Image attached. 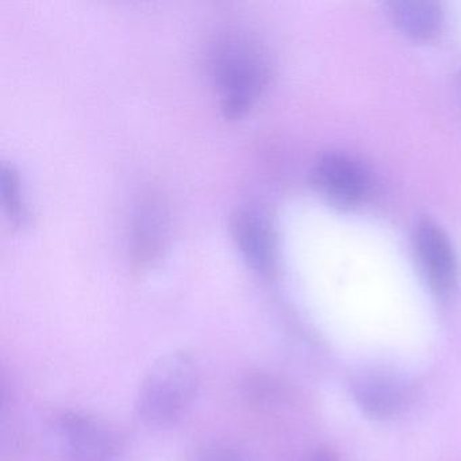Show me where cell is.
Listing matches in <instances>:
<instances>
[{"label": "cell", "instance_id": "9", "mask_svg": "<svg viewBox=\"0 0 461 461\" xmlns=\"http://www.w3.org/2000/svg\"><path fill=\"white\" fill-rule=\"evenodd\" d=\"M390 13L399 31L415 41H429L441 28V6L431 0L393 2Z\"/></svg>", "mask_w": 461, "mask_h": 461}, {"label": "cell", "instance_id": "7", "mask_svg": "<svg viewBox=\"0 0 461 461\" xmlns=\"http://www.w3.org/2000/svg\"><path fill=\"white\" fill-rule=\"evenodd\" d=\"M231 233L245 261L258 274H271L275 239L267 218L258 210L240 209L231 220Z\"/></svg>", "mask_w": 461, "mask_h": 461}, {"label": "cell", "instance_id": "10", "mask_svg": "<svg viewBox=\"0 0 461 461\" xmlns=\"http://www.w3.org/2000/svg\"><path fill=\"white\" fill-rule=\"evenodd\" d=\"M2 194L5 210L10 220L14 223L25 222L26 206L23 203L20 175L13 166H4L2 168Z\"/></svg>", "mask_w": 461, "mask_h": 461}, {"label": "cell", "instance_id": "2", "mask_svg": "<svg viewBox=\"0 0 461 461\" xmlns=\"http://www.w3.org/2000/svg\"><path fill=\"white\" fill-rule=\"evenodd\" d=\"M199 387V369L193 356L171 352L148 372L137 396V411L148 425L169 426L187 412Z\"/></svg>", "mask_w": 461, "mask_h": 461}, {"label": "cell", "instance_id": "12", "mask_svg": "<svg viewBox=\"0 0 461 461\" xmlns=\"http://www.w3.org/2000/svg\"><path fill=\"white\" fill-rule=\"evenodd\" d=\"M312 461H339L336 455L329 449H318L315 455L312 456Z\"/></svg>", "mask_w": 461, "mask_h": 461}, {"label": "cell", "instance_id": "8", "mask_svg": "<svg viewBox=\"0 0 461 461\" xmlns=\"http://www.w3.org/2000/svg\"><path fill=\"white\" fill-rule=\"evenodd\" d=\"M353 393L361 409L374 418L395 417L406 404V390L399 380L383 374H368L353 383Z\"/></svg>", "mask_w": 461, "mask_h": 461}, {"label": "cell", "instance_id": "1", "mask_svg": "<svg viewBox=\"0 0 461 461\" xmlns=\"http://www.w3.org/2000/svg\"><path fill=\"white\" fill-rule=\"evenodd\" d=\"M210 74L223 115L236 120L252 109L267 87L268 61L252 34L231 29L212 42Z\"/></svg>", "mask_w": 461, "mask_h": 461}, {"label": "cell", "instance_id": "5", "mask_svg": "<svg viewBox=\"0 0 461 461\" xmlns=\"http://www.w3.org/2000/svg\"><path fill=\"white\" fill-rule=\"evenodd\" d=\"M60 438L67 461H113L117 450L112 429L102 420L79 412L63 415Z\"/></svg>", "mask_w": 461, "mask_h": 461}, {"label": "cell", "instance_id": "6", "mask_svg": "<svg viewBox=\"0 0 461 461\" xmlns=\"http://www.w3.org/2000/svg\"><path fill=\"white\" fill-rule=\"evenodd\" d=\"M168 231L166 204L155 194L144 196L134 210L131 220V258L140 266H147L158 258Z\"/></svg>", "mask_w": 461, "mask_h": 461}, {"label": "cell", "instance_id": "4", "mask_svg": "<svg viewBox=\"0 0 461 461\" xmlns=\"http://www.w3.org/2000/svg\"><path fill=\"white\" fill-rule=\"evenodd\" d=\"M414 248L431 290L438 295L452 293L457 283V258L441 226L431 220L420 221Z\"/></svg>", "mask_w": 461, "mask_h": 461}, {"label": "cell", "instance_id": "11", "mask_svg": "<svg viewBox=\"0 0 461 461\" xmlns=\"http://www.w3.org/2000/svg\"><path fill=\"white\" fill-rule=\"evenodd\" d=\"M201 461H244L239 455L228 449L209 450Z\"/></svg>", "mask_w": 461, "mask_h": 461}, {"label": "cell", "instance_id": "3", "mask_svg": "<svg viewBox=\"0 0 461 461\" xmlns=\"http://www.w3.org/2000/svg\"><path fill=\"white\" fill-rule=\"evenodd\" d=\"M312 183L318 193L341 207H353L368 193L366 169L344 153H326L312 169Z\"/></svg>", "mask_w": 461, "mask_h": 461}]
</instances>
